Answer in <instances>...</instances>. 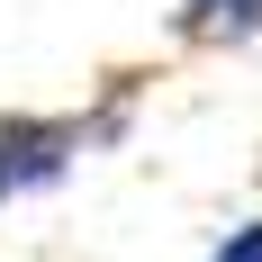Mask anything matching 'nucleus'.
<instances>
[{
  "label": "nucleus",
  "mask_w": 262,
  "mask_h": 262,
  "mask_svg": "<svg viewBox=\"0 0 262 262\" xmlns=\"http://www.w3.org/2000/svg\"><path fill=\"white\" fill-rule=\"evenodd\" d=\"M118 127H127V108H100V118L9 108V118H0V208H9V199H36V190H54L81 154H91V145H108Z\"/></svg>",
  "instance_id": "nucleus-1"
},
{
  "label": "nucleus",
  "mask_w": 262,
  "mask_h": 262,
  "mask_svg": "<svg viewBox=\"0 0 262 262\" xmlns=\"http://www.w3.org/2000/svg\"><path fill=\"white\" fill-rule=\"evenodd\" d=\"M172 36L190 54H244L262 46V0H172Z\"/></svg>",
  "instance_id": "nucleus-2"
},
{
  "label": "nucleus",
  "mask_w": 262,
  "mask_h": 262,
  "mask_svg": "<svg viewBox=\"0 0 262 262\" xmlns=\"http://www.w3.org/2000/svg\"><path fill=\"white\" fill-rule=\"evenodd\" d=\"M208 262H262V217H235V226L208 244Z\"/></svg>",
  "instance_id": "nucleus-3"
}]
</instances>
